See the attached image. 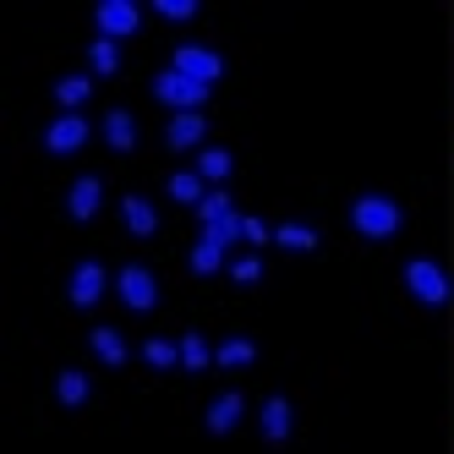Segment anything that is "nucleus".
I'll list each match as a JSON object with an SVG mask.
<instances>
[{
  "mask_svg": "<svg viewBox=\"0 0 454 454\" xmlns=\"http://www.w3.org/2000/svg\"><path fill=\"white\" fill-rule=\"evenodd\" d=\"M55 388H60V405H82V400H88V378H82V372H60Z\"/></svg>",
  "mask_w": 454,
  "mask_h": 454,
  "instance_id": "24",
  "label": "nucleus"
},
{
  "mask_svg": "<svg viewBox=\"0 0 454 454\" xmlns=\"http://www.w3.org/2000/svg\"><path fill=\"white\" fill-rule=\"evenodd\" d=\"M143 362L165 372V367H176V362H181V345H170V340H148V345H143Z\"/></svg>",
  "mask_w": 454,
  "mask_h": 454,
  "instance_id": "22",
  "label": "nucleus"
},
{
  "mask_svg": "<svg viewBox=\"0 0 454 454\" xmlns=\"http://www.w3.org/2000/svg\"><path fill=\"white\" fill-rule=\"evenodd\" d=\"M153 12H159V17H170V22H192V17H198V6H192V0H159Z\"/></svg>",
  "mask_w": 454,
  "mask_h": 454,
  "instance_id": "29",
  "label": "nucleus"
},
{
  "mask_svg": "<svg viewBox=\"0 0 454 454\" xmlns=\"http://www.w3.org/2000/svg\"><path fill=\"white\" fill-rule=\"evenodd\" d=\"M115 285H121V301L132 307V312H153V307H159V285H153L148 269H137V263H132V269H121Z\"/></svg>",
  "mask_w": 454,
  "mask_h": 454,
  "instance_id": "4",
  "label": "nucleus"
},
{
  "mask_svg": "<svg viewBox=\"0 0 454 454\" xmlns=\"http://www.w3.org/2000/svg\"><path fill=\"white\" fill-rule=\"evenodd\" d=\"M99 203H105V186L93 181V176H82V181L72 186V198H67V214H72V219H93V214H99Z\"/></svg>",
  "mask_w": 454,
  "mask_h": 454,
  "instance_id": "9",
  "label": "nucleus"
},
{
  "mask_svg": "<svg viewBox=\"0 0 454 454\" xmlns=\"http://www.w3.org/2000/svg\"><path fill=\"white\" fill-rule=\"evenodd\" d=\"M252 356H257V345H252V340H224L214 362H219V367H252Z\"/></svg>",
  "mask_w": 454,
  "mask_h": 454,
  "instance_id": "20",
  "label": "nucleus"
},
{
  "mask_svg": "<svg viewBox=\"0 0 454 454\" xmlns=\"http://www.w3.org/2000/svg\"><path fill=\"white\" fill-rule=\"evenodd\" d=\"M88 55H93V72H99V77H115V72H121V55H115V39H99V44H93Z\"/></svg>",
  "mask_w": 454,
  "mask_h": 454,
  "instance_id": "23",
  "label": "nucleus"
},
{
  "mask_svg": "<svg viewBox=\"0 0 454 454\" xmlns=\"http://www.w3.org/2000/svg\"><path fill=\"white\" fill-rule=\"evenodd\" d=\"M263 438H274V443H279V438H290V405H285L279 395L263 405Z\"/></svg>",
  "mask_w": 454,
  "mask_h": 454,
  "instance_id": "14",
  "label": "nucleus"
},
{
  "mask_svg": "<svg viewBox=\"0 0 454 454\" xmlns=\"http://www.w3.org/2000/svg\"><path fill=\"white\" fill-rule=\"evenodd\" d=\"M231 279H236V285H257V279H263V257H252V252L236 257V263H231Z\"/></svg>",
  "mask_w": 454,
  "mask_h": 454,
  "instance_id": "26",
  "label": "nucleus"
},
{
  "mask_svg": "<svg viewBox=\"0 0 454 454\" xmlns=\"http://www.w3.org/2000/svg\"><path fill=\"white\" fill-rule=\"evenodd\" d=\"M274 241L290 247V252H312V247H317V231H312V224H279Z\"/></svg>",
  "mask_w": 454,
  "mask_h": 454,
  "instance_id": "17",
  "label": "nucleus"
},
{
  "mask_svg": "<svg viewBox=\"0 0 454 454\" xmlns=\"http://www.w3.org/2000/svg\"><path fill=\"white\" fill-rule=\"evenodd\" d=\"M99 296H105V269L99 263H82L72 274V307H93Z\"/></svg>",
  "mask_w": 454,
  "mask_h": 454,
  "instance_id": "8",
  "label": "nucleus"
},
{
  "mask_svg": "<svg viewBox=\"0 0 454 454\" xmlns=\"http://www.w3.org/2000/svg\"><path fill=\"white\" fill-rule=\"evenodd\" d=\"M241 241H252V247H263V241H274V231L263 219H241Z\"/></svg>",
  "mask_w": 454,
  "mask_h": 454,
  "instance_id": "30",
  "label": "nucleus"
},
{
  "mask_svg": "<svg viewBox=\"0 0 454 454\" xmlns=\"http://www.w3.org/2000/svg\"><path fill=\"white\" fill-rule=\"evenodd\" d=\"M93 350H99L105 367H121V362H126V345H121L115 329H93Z\"/></svg>",
  "mask_w": 454,
  "mask_h": 454,
  "instance_id": "19",
  "label": "nucleus"
},
{
  "mask_svg": "<svg viewBox=\"0 0 454 454\" xmlns=\"http://www.w3.org/2000/svg\"><path fill=\"white\" fill-rule=\"evenodd\" d=\"M203 236H214L219 247H231V241L241 236V219H236V214H224V219H214V224H203Z\"/></svg>",
  "mask_w": 454,
  "mask_h": 454,
  "instance_id": "28",
  "label": "nucleus"
},
{
  "mask_svg": "<svg viewBox=\"0 0 454 454\" xmlns=\"http://www.w3.org/2000/svg\"><path fill=\"white\" fill-rule=\"evenodd\" d=\"M219 263H224V247L214 236H203L198 247H192V269H198V274H219Z\"/></svg>",
  "mask_w": 454,
  "mask_h": 454,
  "instance_id": "18",
  "label": "nucleus"
},
{
  "mask_svg": "<svg viewBox=\"0 0 454 454\" xmlns=\"http://www.w3.org/2000/svg\"><path fill=\"white\" fill-rule=\"evenodd\" d=\"M208 362H214L208 340H203V334H186V340H181V367H186V372H203Z\"/></svg>",
  "mask_w": 454,
  "mask_h": 454,
  "instance_id": "16",
  "label": "nucleus"
},
{
  "mask_svg": "<svg viewBox=\"0 0 454 454\" xmlns=\"http://www.w3.org/2000/svg\"><path fill=\"white\" fill-rule=\"evenodd\" d=\"M203 132H208L203 115H198V110H181V115L170 121V132H165V137H170V148H198V143H203Z\"/></svg>",
  "mask_w": 454,
  "mask_h": 454,
  "instance_id": "11",
  "label": "nucleus"
},
{
  "mask_svg": "<svg viewBox=\"0 0 454 454\" xmlns=\"http://www.w3.org/2000/svg\"><path fill=\"white\" fill-rule=\"evenodd\" d=\"M93 17H99V39H126V34H137V22H143V12L132 0H105Z\"/></svg>",
  "mask_w": 454,
  "mask_h": 454,
  "instance_id": "5",
  "label": "nucleus"
},
{
  "mask_svg": "<svg viewBox=\"0 0 454 454\" xmlns=\"http://www.w3.org/2000/svg\"><path fill=\"white\" fill-rule=\"evenodd\" d=\"M170 72H181V77H192V82H214V77L224 72V60L208 55V50H198V44H186V50H176V67H170Z\"/></svg>",
  "mask_w": 454,
  "mask_h": 454,
  "instance_id": "6",
  "label": "nucleus"
},
{
  "mask_svg": "<svg viewBox=\"0 0 454 454\" xmlns=\"http://www.w3.org/2000/svg\"><path fill=\"white\" fill-rule=\"evenodd\" d=\"M121 214H126V231H132V236H153V231H159V219H153V203H148V198H126Z\"/></svg>",
  "mask_w": 454,
  "mask_h": 454,
  "instance_id": "12",
  "label": "nucleus"
},
{
  "mask_svg": "<svg viewBox=\"0 0 454 454\" xmlns=\"http://www.w3.org/2000/svg\"><path fill=\"white\" fill-rule=\"evenodd\" d=\"M198 214H203V224H214V219H224V214H236V208H231V192H208V198L198 203Z\"/></svg>",
  "mask_w": 454,
  "mask_h": 454,
  "instance_id": "27",
  "label": "nucleus"
},
{
  "mask_svg": "<svg viewBox=\"0 0 454 454\" xmlns=\"http://www.w3.org/2000/svg\"><path fill=\"white\" fill-rule=\"evenodd\" d=\"M350 224L362 231L367 241H388L405 224V214H400V203L395 198H378V192H367V198H356L350 203Z\"/></svg>",
  "mask_w": 454,
  "mask_h": 454,
  "instance_id": "1",
  "label": "nucleus"
},
{
  "mask_svg": "<svg viewBox=\"0 0 454 454\" xmlns=\"http://www.w3.org/2000/svg\"><path fill=\"white\" fill-rule=\"evenodd\" d=\"M88 93H93V82H88V77H67V82H60V88H55V99H60V105H67V110H77V105L88 99Z\"/></svg>",
  "mask_w": 454,
  "mask_h": 454,
  "instance_id": "25",
  "label": "nucleus"
},
{
  "mask_svg": "<svg viewBox=\"0 0 454 454\" xmlns=\"http://www.w3.org/2000/svg\"><path fill=\"white\" fill-rule=\"evenodd\" d=\"M105 143H110L115 153H132V148H137V121L126 115V110H110V115H105Z\"/></svg>",
  "mask_w": 454,
  "mask_h": 454,
  "instance_id": "10",
  "label": "nucleus"
},
{
  "mask_svg": "<svg viewBox=\"0 0 454 454\" xmlns=\"http://www.w3.org/2000/svg\"><path fill=\"white\" fill-rule=\"evenodd\" d=\"M170 198H176V203H192V208H198V203L208 198V192H203V176H192V170L170 176Z\"/></svg>",
  "mask_w": 454,
  "mask_h": 454,
  "instance_id": "15",
  "label": "nucleus"
},
{
  "mask_svg": "<svg viewBox=\"0 0 454 454\" xmlns=\"http://www.w3.org/2000/svg\"><path fill=\"white\" fill-rule=\"evenodd\" d=\"M405 290L421 307H449V296H454L449 274L433 263V257H411V263H405Z\"/></svg>",
  "mask_w": 454,
  "mask_h": 454,
  "instance_id": "2",
  "label": "nucleus"
},
{
  "mask_svg": "<svg viewBox=\"0 0 454 454\" xmlns=\"http://www.w3.org/2000/svg\"><path fill=\"white\" fill-rule=\"evenodd\" d=\"M236 421H241V395H219L208 405V433H231Z\"/></svg>",
  "mask_w": 454,
  "mask_h": 454,
  "instance_id": "13",
  "label": "nucleus"
},
{
  "mask_svg": "<svg viewBox=\"0 0 454 454\" xmlns=\"http://www.w3.org/2000/svg\"><path fill=\"white\" fill-rule=\"evenodd\" d=\"M198 176L203 181H224V176H231V153H224V148H203L198 153Z\"/></svg>",
  "mask_w": 454,
  "mask_h": 454,
  "instance_id": "21",
  "label": "nucleus"
},
{
  "mask_svg": "<svg viewBox=\"0 0 454 454\" xmlns=\"http://www.w3.org/2000/svg\"><path fill=\"white\" fill-rule=\"evenodd\" d=\"M82 143H88V121L82 115H60L50 132H44V148L50 153H77Z\"/></svg>",
  "mask_w": 454,
  "mask_h": 454,
  "instance_id": "7",
  "label": "nucleus"
},
{
  "mask_svg": "<svg viewBox=\"0 0 454 454\" xmlns=\"http://www.w3.org/2000/svg\"><path fill=\"white\" fill-rule=\"evenodd\" d=\"M153 99H165L170 110H198L208 99V82H192L181 72H159L153 77Z\"/></svg>",
  "mask_w": 454,
  "mask_h": 454,
  "instance_id": "3",
  "label": "nucleus"
}]
</instances>
